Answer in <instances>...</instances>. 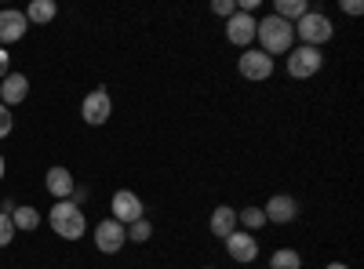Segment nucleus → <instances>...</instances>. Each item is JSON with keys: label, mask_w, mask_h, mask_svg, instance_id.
Listing matches in <instances>:
<instances>
[{"label": "nucleus", "mask_w": 364, "mask_h": 269, "mask_svg": "<svg viewBox=\"0 0 364 269\" xmlns=\"http://www.w3.org/2000/svg\"><path fill=\"white\" fill-rule=\"evenodd\" d=\"M26 22H37V26H48L55 15H58V8H55V0H33V4H29L26 11Z\"/></svg>", "instance_id": "nucleus-17"}, {"label": "nucleus", "mask_w": 364, "mask_h": 269, "mask_svg": "<svg viewBox=\"0 0 364 269\" xmlns=\"http://www.w3.org/2000/svg\"><path fill=\"white\" fill-rule=\"evenodd\" d=\"M291 29H295V37L306 48H321V44L331 40V33H336V29H331V18L324 11H306Z\"/></svg>", "instance_id": "nucleus-3"}, {"label": "nucleus", "mask_w": 364, "mask_h": 269, "mask_svg": "<svg viewBox=\"0 0 364 269\" xmlns=\"http://www.w3.org/2000/svg\"><path fill=\"white\" fill-rule=\"evenodd\" d=\"M15 241V226H11V215L0 212V248H8Z\"/></svg>", "instance_id": "nucleus-22"}, {"label": "nucleus", "mask_w": 364, "mask_h": 269, "mask_svg": "<svg viewBox=\"0 0 364 269\" xmlns=\"http://www.w3.org/2000/svg\"><path fill=\"white\" fill-rule=\"evenodd\" d=\"M48 222H51V229L63 236V241H80V236L87 233V219H84V212H80L77 200H58V204H51Z\"/></svg>", "instance_id": "nucleus-2"}, {"label": "nucleus", "mask_w": 364, "mask_h": 269, "mask_svg": "<svg viewBox=\"0 0 364 269\" xmlns=\"http://www.w3.org/2000/svg\"><path fill=\"white\" fill-rule=\"evenodd\" d=\"M44 186H48V193H51V197L70 200V197H73V175H70L66 168H48Z\"/></svg>", "instance_id": "nucleus-14"}, {"label": "nucleus", "mask_w": 364, "mask_h": 269, "mask_svg": "<svg viewBox=\"0 0 364 269\" xmlns=\"http://www.w3.org/2000/svg\"><path fill=\"white\" fill-rule=\"evenodd\" d=\"M91 236H95V248H99L102 255H117L120 248L128 244V233H124V226L113 222V219H102V222L95 226V233H91Z\"/></svg>", "instance_id": "nucleus-8"}, {"label": "nucleus", "mask_w": 364, "mask_h": 269, "mask_svg": "<svg viewBox=\"0 0 364 269\" xmlns=\"http://www.w3.org/2000/svg\"><path fill=\"white\" fill-rule=\"evenodd\" d=\"M26 95H29V80H26V73H8L4 80H0V102H4L8 109L18 106Z\"/></svg>", "instance_id": "nucleus-13"}, {"label": "nucleus", "mask_w": 364, "mask_h": 269, "mask_svg": "<svg viewBox=\"0 0 364 269\" xmlns=\"http://www.w3.org/2000/svg\"><path fill=\"white\" fill-rule=\"evenodd\" d=\"M328 269H350L346 262H328Z\"/></svg>", "instance_id": "nucleus-28"}, {"label": "nucleus", "mask_w": 364, "mask_h": 269, "mask_svg": "<svg viewBox=\"0 0 364 269\" xmlns=\"http://www.w3.org/2000/svg\"><path fill=\"white\" fill-rule=\"evenodd\" d=\"M237 222L245 226V233H259L266 226V215H262V207H245V212H237Z\"/></svg>", "instance_id": "nucleus-19"}, {"label": "nucleus", "mask_w": 364, "mask_h": 269, "mask_svg": "<svg viewBox=\"0 0 364 269\" xmlns=\"http://www.w3.org/2000/svg\"><path fill=\"white\" fill-rule=\"evenodd\" d=\"M237 70H240L245 80H269L273 77V58L259 48H245L240 58H237Z\"/></svg>", "instance_id": "nucleus-6"}, {"label": "nucleus", "mask_w": 364, "mask_h": 269, "mask_svg": "<svg viewBox=\"0 0 364 269\" xmlns=\"http://www.w3.org/2000/svg\"><path fill=\"white\" fill-rule=\"evenodd\" d=\"M269 269H302V258H299V251H291V248H281V251H273V258H269Z\"/></svg>", "instance_id": "nucleus-20"}, {"label": "nucleus", "mask_w": 364, "mask_h": 269, "mask_svg": "<svg viewBox=\"0 0 364 269\" xmlns=\"http://www.w3.org/2000/svg\"><path fill=\"white\" fill-rule=\"evenodd\" d=\"M343 11H346V15H360L364 4H360V0H343Z\"/></svg>", "instance_id": "nucleus-26"}, {"label": "nucleus", "mask_w": 364, "mask_h": 269, "mask_svg": "<svg viewBox=\"0 0 364 269\" xmlns=\"http://www.w3.org/2000/svg\"><path fill=\"white\" fill-rule=\"evenodd\" d=\"M310 11V4H306V0H277V8H273V15H277V18H284V22H299L302 15H306Z\"/></svg>", "instance_id": "nucleus-18"}, {"label": "nucleus", "mask_w": 364, "mask_h": 269, "mask_svg": "<svg viewBox=\"0 0 364 269\" xmlns=\"http://www.w3.org/2000/svg\"><path fill=\"white\" fill-rule=\"evenodd\" d=\"M208 269H211V265H208Z\"/></svg>", "instance_id": "nucleus-29"}, {"label": "nucleus", "mask_w": 364, "mask_h": 269, "mask_svg": "<svg viewBox=\"0 0 364 269\" xmlns=\"http://www.w3.org/2000/svg\"><path fill=\"white\" fill-rule=\"evenodd\" d=\"M11 128H15V116H11V109H8L4 102H0V138H8Z\"/></svg>", "instance_id": "nucleus-24"}, {"label": "nucleus", "mask_w": 364, "mask_h": 269, "mask_svg": "<svg viewBox=\"0 0 364 269\" xmlns=\"http://www.w3.org/2000/svg\"><path fill=\"white\" fill-rule=\"evenodd\" d=\"M255 40H259V51H266L269 58L288 55L291 44H295V29H291V22H284L277 15H266V18L255 22Z\"/></svg>", "instance_id": "nucleus-1"}, {"label": "nucleus", "mask_w": 364, "mask_h": 269, "mask_svg": "<svg viewBox=\"0 0 364 269\" xmlns=\"http://www.w3.org/2000/svg\"><path fill=\"white\" fill-rule=\"evenodd\" d=\"M11 226H15V233H18V229H22V233L37 229V226H41V212H37V207H29V204H15Z\"/></svg>", "instance_id": "nucleus-16"}, {"label": "nucleus", "mask_w": 364, "mask_h": 269, "mask_svg": "<svg viewBox=\"0 0 364 269\" xmlns=\"http://www.w3.org/2000/svg\"><path fill=\"white\" fill-rule=\"evenodd\" d=\"M26 29H29V22H26L22 11H15V8L0 11V48H8V44L22 40V37H26Z\"/></svg>", "instance_id": "nucleus-11"}, {"label": "nucleus", "mask_w": 364, "mask_h": 269, "mask_svg": "<svg viewBox=\"0 0 364 269\" xmlns=\"http://www.w3.org/2000/svg\"><path fill=\"white\" fill-rule=\"evenodd\" d=\"M208 226H211V233H215V236H223V241H226L230 233H237V212H233L230 204H219L215 212H211V222Z\"/></svg>", "instance_id": "nucleus-15"}, {"label": "nucleus", "mask_w": 364, "mask_h": 269, "mask_svg": "<svg viewBox=\"0 0 364 269\" xmlns=\"http://www.w3.org/2000/svg\"><path fill=\"white\" fill-rule=\"evenodd\" d=\"M4 171H8V164H4V153H0V182H4Z\"/></svg>", "instance_id": "nucleus-27"}, {"label": "nucleus", "mask_w": 364, "mask_h": 269, "mask_svg": "<svg viewBox=\"0 0 364 269\" xmlns=\"http://www.w3.org/2000/svg\"><path fill=\"white\" fill-rule=\"evenodd\" d=\"M124 233H128V241H135V244H146L149 236H154V226H149V219H139V222L124 226Z\"/></svg>", "instance_id": "nucleus-21"}, {"label": "nucleus", "mask_w": 364, "mask_h": 269, "mask_svg": "<svg viewBox=\"0 0 364 269\" xmlns=\"http://www.w3.org/2000/svg\"><path fill=\"white\" fill-rule=\"evenodd\" d=\"M226 40H230V44H237V48L255 44V15L237 11L233 18H226Z\"/></svg>", "instance_id": "nucleus-9"}, {"label": "nucleus", "mask_w": 364, "mask_h": 269, "mask_svg": "<svg viewBox=\"0 0 364 269\" xmlns=\"http://www.w3.org/2000/svg\"><path fill=\"white\" fill-rule=\"evenodd\" d=\"M109 212H113L109 219L120 222V226H132V222L146 219V215H142V200H139V193H132V190H117L113 200H109Z\"/></svg>", "instance_id": "nucleus-7"}, {"label": "nucleus", "mask_w": 364, "mask_h": 269, "mask_svg": "<svg viewBox=\"0 0 364 269\" xmlns=\"http://www.w3.org/2000/svg\"><path fill=\"white\" fill-rule=\"evenodd\" d=\"M321 66H324L321 48H306V44H299V48H291V51H288V77H295V80H306V77L321 73Z\"/></svg>", "instance_id": "nucleus-4"}, {"label": "nucleus", "mask_w": 364, "mask_h": 269, "mask_svg": "<svg viewBox=\"0 0 364 269\" xmlns=\"http://www.w3.org/2000/svg\"><path fill=\"white\" fill-rule=\"evenodd\" d=\"M211 11L223 15V18H233L237 15V0H211Z\"/></svg>", "instance_id": "nucleus-23"}, {"label": "nucleus", "mask_w": 364, "mask_h": 269, "mask_svg": "<svg viewBox=\"0 0 364 269\" xmlns=\"http://www.w3.org/2000/svg\"><path fill=\"white\" fill-rule=\"evenodd\" d=\"M226 251H230L233 262H255V258H259L255 233H230V236H226Z\"/></svg>", "instance_id": "nucleus-12"}, {"label": "nucleus", "mask_w": 364, "mask_h": 269, "mask_svg": "<svg viewBox=\"0 0 364 269\" xmlns=\"http://www.w3.org/2000/svg\"><path fill=\"white\" fill-rule=\"evenodd\" d=\"M262 215H266V222H277V226H284V222H291V219L299 215V204H295V197L277 193V197H269V200H266Z\"/></svg>", "instance_id": "nucleus-10"}, {"label": "nucleus", "mask_w": 364, "mask_h": 269, "mask_svg": "<svg viewBox=\"0 0 364 269\" xmlns=\"http://www.w3.org/2000/svg\"><path fill=\"white\" fill-rule=\"evenodd\" d=\"M80 116H84L91 128H99V124L109 121V116H113V99H109L106 87H95V92H87V95H84V102H80Z\"/></svg>", "instance_id": "nucleus-5"}, {"label": "nucleus", "mask_w": 364, "mask_h": 269, "mask_svg": "<svg viewBox=\"0 0 364 269\" xmlns=\"http://www.w3.org/2000/svg\"><path fill=\"white\" fill-rule=\"evenodd\" d=\"M8 73H11V58H8V51H4V48H0V80H4Z\"/></svg>", "instance_id": "nucleus-25"}]
</instances>
